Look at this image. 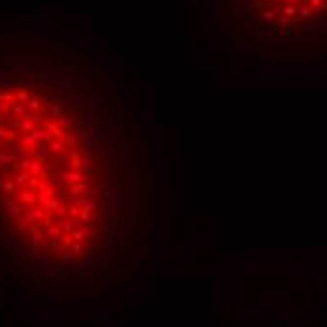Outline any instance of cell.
<instances>
[{
  "label": "cell",
  "instance_id": "1",
  "mask_svg": "<svg viewBox=\"0 0 327 327\" xmlns=\"http://www.w3.org/2000/svg\"><path fill=\"white\" fill-rule=\"evenodd\" d=\"M263 19L276 21L278 26H288L293 21H308L314 13L323 11L327 0H263Z\"/></svg>",
  "mask_w": 327,
  "mask_h": 327
}]
</instances>
